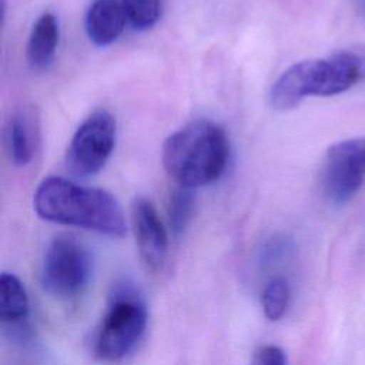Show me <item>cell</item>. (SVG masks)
<instances>
[{
	"label": "cell",
	"instance_id": "cell-1",
	"mask_svg": "<svg viewBox=\"0 0 365 365\" xmlns=\"http://www.w3.org/2000/svg\"><path fill=\"white\" fill-rule=\"evenodd\" d=\"M33 205L43 220L56 224L76 225L115 238L127 230L124 211L111 192L64 177H46L34 191Z\"/></svg>",
	"mask_w": 365,
	"mask_h": 365
},
{
	"label": "cell",
	"instance_id": "cell-2",
	"mask_svg": "<svg viewBox=\"0 0 365 365\" xmlns=\"http://www.w3.org/2000/svg\"><path fill=\"white\" fill-rule=\"evenodd\" d=\"M225 131L208 120L192 121L170 134L163 145V164L180 185L197 188L217 181L228 163Z\"/></svg>",
	"mask_w": 365,
	"mask_h": 365
},
{
	"label": "cell",
	"instance_id": "cell-3",
	"mask_svg": "<svg viewBox=\"0 0 365 365\" xmlns=\"http://www.w3.org/2000/svg\"><path fill=\"white\" fill-rule=\"evenodd\" d=\"M364 77L365 58L351 51L304 60L288 67L277 78L269 91V104L278 111L291 110L309 96L341 94Z\"/></svg>",
	"mask_w": 365,
	"mask_h": 365
},
{
	"label": "cell",
	"instance_id": "cell-4",
	"mask_svg": "<svg viewBox=\"0 0 365 365\" xmlns=\"http://www.w3.org/2000/svg\"><path fill=\"white\" fill-rule=\"evenodd\" d=\"M145 327L144 301L130 287L117 288L96 336L97 356L107 361L121 359L138 344Z\"/></svg>",
	"mask_w": 365,
	"mask_h": 365
},
{
	"label": "cell",
	"instance_id": "cell-5",
	"mask_svg": "<svg viewBox=\"0 0 365 365\" xmlns=\"http://www.w3.org/2000/svg\"><path fill=\"white\" fill-rule=\"evenodd\" d=\"M93 258L73 235H58L47 247L41 262V285L50 295L68 299L80 294L90 281Z\"/></svg>",
	"mask_w": 365,
	"mask_h": 365
},
{
	"label": "cell",
	"instance_id": "cell-6",
	"mask_svg": "<svg viewBox=\"0 0 365 365\" xmlns=\"http://www.w3.org/2000/svg\"><path fill=\"white\" fill-rule=\"evenodd\" d=\"M365 181V137L331 145L321 167V188L332 204L348 202Z\"/></svg>",
	"mask_w": 365,
	"mask_h": 365
},
{
	"label": "cell",
	"instance_id": "cell-7",
	"mask_svg": "<svg viewBox=\"0 0 365 365\" xmlns=\"http://www.w3.org/2000/svg\"><path fill=\"white\" fill-rule=\"evenodd\" d=\"M114 144V117L104 110L94 111L78 125L68 144L67 167L74 175H93L106 165Z\"/></svg>",
	"mask_w": 365,
	"mask_h": 365
},
{
	"label": "cell",
	"instance_id": "cell-8",
	"mask_svg": "<svg viewBox=\"0 0 365 365\" xmlns=\"http://www.w3.org/2000/svg\"><path fill=\"white\" fill-rule=\"evenodd\" d=\"M131 224L144 267L151 272L161 271L167 258L168 237L154 204L148 198L135 197L133 200Z\"/></svg>",
	"mask_w": 365,
	"mask_h": 365
},
{
	"label": "cell",
	"instance_id": "cell-9",
	"mask_svg": "<svg viewBox=\"0 0 365 365\" xmlns=\"http://www.w3.org/2000/svg\"><path fill=\"white\" fill-rule=\"evenodd\" d=\"M127 16L118 0H94L86 14V33L98 47L114 43L124 30Z\"/></svg>",
	"mask_w": 365,
	"mask_h": 365
},
{
	"label": "cell",
	"instance_id": "cell-10",
	"mask_svg": "<svg viewBox=\"0 0 365 365\" xmlns=\"http://www.w3.org/2000/svg\"><path fill=\"white\" fill-rule=\"evenodd\" d=\"M60 29L54 14L43 13L34 23L27 41V61L34 70L47 68L56 56Z\"/></svg>",
	"mask_w": 365,
	"mask_h": 365
},
{
	"label": "cell",
	"instance_id": "cell-11",
	"mask_svg": "<svg viewBox=\"0 0 365 365\" xmlns=\"http://www.w3.org/2000/svg\"><path fill=\"white\" fill-rule=\"evenodd\" d=\"M29 297L24 284L10 272L0 277V318L4 325L26 324L29 317Z\"/></svg>",
	"mask_w": 365,
	"mask_h": 365
},
{
	"label": "cell",
	"instance_id": "cell-12",
	"mask_svg": "<svg viewBox=\"0 0 365 365\" xmlns=\"http://www.w3.org/2000/svg\"><path fill=\"white\" fill-rule=\"evenodd\" d=\"M31 123L24 113H14L6 127V147L11 163L17 167L29 164L33 158L34 138Z\"/></svg>",
	"mask_w": 365,
	"mask_h": 365
},
{
	"label": "cell",
	"instance_id": "cell-13",
	"mask_svg": "<svg viewBox=\"0 0 365 365\" xmlns=\"http://www.w3.org/2000/svg\"><path fill=\"white\" fill-rule=\"evenodd\" d=\"M192 188L180 185L173 191L170 195L167 214H168V222L171 227V231L174 234H181L190 224L194 212L195 205V197L191 191Z\"/></svg>",
	"mask_w": 365,
	"mask_h": 365
},
{
	"label": "cell",
	"instance_id": "cell-14",
	"mask_svg": "<svg viewBox=\"0 0 365 365\" xmlns=\"http://www.w3.org/2000/svg\"><path fill=\"white\" fill-rule=\"evenodd\" d=\"M291 301V287L287 278L275 277L264 288L261 304L265 317L269 321H278L284 317Z\"/></svg>",
	"mask_w": 365,
	"mask_h": 365
},
{
	"label": "cell",
	"instance_id": "cell-15",
	"mask_svg": "<svg viewBox=\"0 0 365 365\" xmlns=\"http://www.w3.org/2000/svg\"><path fill=\"white\" fill-rule=\"evenodd\" d=\"M127 20L135 30L151 29L161 16V0H121Z\"/></svg>",
	"mask_w": 365,
	"mask_h": 365
},
{
	"label": "cell",
	"instance_id": "cell-16",
	"mask_svg": "<svg viewBox=\"0 0 365 365\" xmlns=\"http://www.w3.org/2000/svg\"><path fill=\"white\" fill-rule=\"evenodd\" d=\"M288 362L285 351L278 345H264L254 352L252 364L257 365H285Z\"/></svg>",
	"mask_w": 365,
	"mask_h": 365
},
{
	"label": "cell",
	"instance_id": "cell-17",
	"mask_svg": "<svg viewBox=\"0 0 365 365\" xmlns=\"http://www.w3.org/2000/svg\"><path fill=\"white\" fill-rule=\"evenodd\" d=\"M359 6H361V10H362V13L365 14V0H361V1H359Z\"/></svg>",
	"mask_w": 365,
	"mask_h": 365
}]
</instances>
